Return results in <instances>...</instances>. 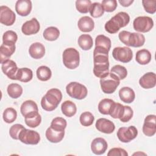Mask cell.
Listing matches in <instances>:
<instances>
[{
	"label": "cell",
	"mask_w": 156,
	"mask_h": 156,
	"mask_svg": "<svg viewBox=\"0 0 156 156\" xmlns=\"http://www.w3.org/2000/svg\"><path fill=\"white\" fill-rule=\"evenodd\" d=\"M119 2L121 4L122 6L123 7H129L130 6L133 2V0H122V1H119Z\"/></svg>",
	"instance_id": "obj_49"
},
{
	"label": "cell",
	"mask_w": 156,
	"mask_h": 156,
	"mask_svg": "<svg viewBox=\"0 0 156 156\" xmlns=\"http://www.w3.org/2000/svg\"><path fill=\"white\" fill-rule=\"evenodd\" d=\"M111 40L108 37L104 35H99L95 39V48L94 50L108 54L111 48Z\"/></svg>",
	"instance_id": "obj_15"
},
{
	"label": "cell",
	"mask_w": 156,
	"mask_h": 156,
	"mask_svg": "<svg viewBox=\"0 0 156 156\" xmlns=\"http://www.w3.org/2000/svg\"><path fill=\"white\" fill-rule=\"evenodd\" d=\"M110 73L116 76L119 80L124 79L127 75V69L124 66L120 65H116L113 66L112 68Z\"/></svg>",
	"instance_id": "obj_36"
},
{
	"label": "cell",
	"mask_w": 156,
	"mask_h": 156,
	"mask_svg": "<svg viewBox=\"0 0 156 156\" xmlns=\"http://www.w3.org/2000/svg\"><path fill=\"white\" fill-rule=\"evenodd\" d=\"M40 29V25L35 18L25 22L22 27L21 31L26 35H34L38 33Z\"/></svg>",
	"instance_id": "obj_16"
},
{
	"label": "cell",
	"mask_w": 156,
	"mask_h": 156,
	"mask_svg": "<svg viewBox=\"0 0 156 156\" xmlns=\"http://www.w3.org/2000/svg\"><path fill=\"white\" fill-rule=\"evenodd\" d=\"M47 140L53 143H57L60 142L64 138L65 130H57L52 129L51 127H49L45 133Z\"/></svg>",
	"instance_id": "obj_22"
},
{
	"label": "cell",
	"mask_w": 156,
	"mask_h": 156,
	"mask_svg": "<svg viewBox=\"0 0 156 156\" xmlns=\"http://www.w3.org/2000/svg\"><path fill=\"white\" fill-rule=\"evenodd\" d=\"M43 37L46 40L53 41L56 40L60 35V31L58 28L54 26L47 27L43 32Z\"/></svg>",
	"instance_id": "obj_33"
},
{
	"label": "cell",
	"mask_w": 156,
	"mask_h": 156,
	"mask_svg": "<svg viewBox=\"0 0 156 156\" xmlns=\"http://www.w3.org/2000/svg\"><path fill=\"white\" fill-rule=\"evenodd\" d=\"M18 69L16 63L10 59H8L1 63L2 71L12 80H16V76Z\"/></svg>",
	"instance_id": "obj_14"
},
{
	"label": "cell",
	"mask_w": 156,
	"mask_h": 156,
	"mask_svg": "<svg viewBox=\"0 0 156 156\" xmlns=\"http://www.w3.org/2000/svg\"><path fill=\"white\" fill-rule=\"evenodd\" d=\"M18 39L16 33L13 30H7L5 32L2 36V43L15 44Z\"/></svg>",
	"instance_id": "obj_43"
},
{
	"label": "cell",
	"mask_w": 156,
	"mask_h": 156,
	"mask_svg": "<svg viewBox=\"0 0 156 156\" xmlns=\"http://www.w3.org/2000/svg\"><path fill=\"white\" fill-rule=\"evenodd\" d=\"M67 126V122L65 119L62 117H56L54 118L51 123L50 127L57 130H65Z\"/></svg>",
	"instance_id": "obj_38"
},
{
	"label": "cell",
	"mask_w": 156,
	"mask_h": 156,
	"mask_svg": "<svg viewBox=\"0 0 156 156\" xmlns=\"http://www.w3.org/2000/svg\"><path fill=\"white\" fill-rule=\"evenodd\" d=\"M133 155H146V154L143 153V152H138L134 153Z\"/></svg>",
	"instance_id": "obj_50"
},
{
	"label": "cell",
	"mask_w": 156,
	"mask_h": 156,
	"mask_svg": "<svg viewBox=\"0 0 156 156\" xmlns=\"http://www.w3.org/2000/svg\"><path fill=\"white\" fill-rule=\"evenodd\" d=\"M91 5L90 0H77L76 1V7L81 13H87L89 12Z\"/></svg>",
	"instance_id": "obj_39"
},
{
	"label": "cell",
	"mask_w": 156,
	"mask_h": 156,
	"mask_svg": "<svg viewBox=\"0 0 156 156\" xmlns=\"http://www.w3.org/2000/svg\"><path fill=\"white\" fill-rule=\"evenodd\" d=\"M29 53L33 58L40 59L45 54V48L42 43L35 42L30 46Z\"/></svg>",
	"instance_id": "obj_23"
},
{
	"label": "cell",
	"mask_w": 156,
	"mask_h": 156,
	"mask_svg": "<svg viewBox=\"0 0 156 156\" xmlns=\"http://www.w3.org/2000/svg\"><path fill=\"white\" fill-rule=\"evenodd\" d=\"M137 135L138 130L133 126L128 127H120L117 132V136L119 140L122 143H129L135 139Z\"/></svg>",
	"instance_id": "obj_11"
},
{
	"label": "cell",
	"mask_w": 156,
	"mask_h": 156,
	"mask_svg": "<svg viewBox=\"0 0 156 156\" xmlns=\"http://www.w3.org/2000/svg\"><path fill=\"white\" fill-rule=\"evenodd\" d=\"M77 26L80 31L83 32H90L94 27V22L91 18L88 16H84L79 20Z\"/></svg>",
	"instance_id": "obj_24"
},
{
	"label": "cell",
	"mask_w": 156,
	"mask_h": 156,
	"mask_svg": "<svg viewBox=\"0 0 156 156\" xmlns=\"http://www.w3.org/2000/svg\"><path fill=\"white\" fill-rule=\"evenodd\" d=\"M20 141L26 144H37L40 141V134L34 130L24 128L19 135Z\"/></svg>",
	"instance_id": "obj_9"
},
{
	"label": "cell",
	"mask_w": 156,
	"mask_h": 156,
	"mask_svg": "<svg viewBox=\"0 0 156 156\" xmlns=\"http://www.w3.org/2000/svg\"><path fill=\"white\" fill-rule=\"evenodd\" d=\"M61 110L63 115L67 117L73 116L77 112L76 104L71 101H64L61 105Z\"/></svg>",
	"instance_id": "obj_30"
},
{
	"label": "cell",
	"mask_w": 156,
	"mask_h": 156,
	"mask_svg": "<svg viewBox=\"0 0 156 156\" xmlns=\"http://www.w3.org/2000/svg\"><path fill=\"white\" fill-rule=\"evenodd\" d=\"M120 80L119 79L111 73L104 77L100 79V85L102 91L106 94H112L115 91L117 87L119 85Z\"/></svg>",
	"instance_id": "obj_6"
},
{
	"label": "cell",
	"mask_w": 156,
	"mask_h": 156,
	"mask_svg": "<svg viewBox=\"0 0 156 156\" xmlns=\"http://www.w3.org/2000/svg\"><path fill=\"white\" fill-rule=\"evenodd\" d=\"M33 72L28 68H19L16 76V80L22 82H28L32 79Z\"/></svg>",
	"instance_id": "obj_29"
},
{
	"label": "cell",
	"mask_w": 156,
	"mask_h": 156,
	"mask_svg": "<svg viewBox=\"0 0 156 156\" xmlns=\"http://www.w3.org/2000/svg\"><path fill=\"white\" fill-rule=\"evenodd\" d=\"M26 124L32 128L38 127L41 122V117L38 112H34L29 113L24 117Z\"/></svg>",
	"instance_id": "obj_26"
},
{
	"label": "cell",
	"mask_w": 156,
	"mask_h": 156,
	"mask_svg": "<svg viewBox=\"0 0 156 156\" xmlns=\"http://www.w3.org/2000/svg\"><path fill=\"white\" fill-rule=\"evenodd\" d=\"M15 44L2 43L0 47V62L2 63L4 61L9 59L15 51Z\"/></svg>",
	"instance_id": "obj_21"
},
{
	"label": "cell",
	"mask_w": 156,
	"mask_h": 156,
	"mask_svg": "<svg viewBox=\"0 0 156 156\" xmlns=\"http://www.w3.org/2000/svg\"><path fill=\"white\" fill-rule=\"evenodd\" d=\"M143 132L147 136H152L156 132V116L155 115H147L144 121Z\"/></svg>",
	"instance_id": "obj_13"
},
{
	"label": "cell",
	"mask_w": 156,
	"mask_h": 156,
	"mask_svg": "<svg viewBox=\"0 0 156 156\" xmlns=\"http://www.w3.org/2000/svg\"><path fill=\"white\" fill-rule=\"evenodd\" d=\"M107 147V142L105 139L101 137L94 138L91 143V151L96 155H102L104 154Z\"/></svg>",
	"instance_id": "obj_18"
},
{
	"label": "cell",
	"mask_w": 156,
	"mask_h": 156,
	"mask_svg": "<svg viewBox=\"0 0 156 156\" xmlns=\"http://www.w3.org/2000/svg\"><path fill=\"white\" fill-rule=\"evenodd\" d=\"M15 13L9 7L5 5L0 7V22L5 26H9L13 24L15 21Z\"/></svg>",
	"instance_id": "obj_12"
},
{
	"label": "cell",
	"mask_w": 156,
	"mask_h": 156,
	"mask_svg": "<svg viewBox=\"0 0 156 156\" xmlns=\"http://www.w3.org/2000/svg\"><path fill=\"white\" fill-rule=\"evenodd\" d=\"M101 5L104 12H112L117 7V1L116 0H104L102 1Z\"/></svg>",
	"instance_id": "obj_45"
},
{
	"label": "cell",
	"mask_w": 156,
	"mask_h": 156,
	"mask_svg": "<svg viewBox=\"0 0 156 156\" xmlns=\"http://www.w3.org/2000/svg\"><path fill=\"white\" fill-rule=\"evenodd\" d=\"M25 127L20 124H15L11 126L9 129V135L14 140H19V135L21 130Z\"/></svg>",
	"instance_id": "obj_44"
},
{
	"label": "cell",
	"mask_w": 156,
	"mask_h": 156,
	"mask_svg": "<svg viewBox=\"0 0 156 156\" xmlns=\"http://www.w3.org/2000/svg\"><path fill=\"white\" fill-rule=\"evenodd\" d=\"M115 102L108 98H105L102 99L98 104V110L103 115H109L112 107Z\"/></svg>",
	"instance_id": "obj_32"
},
{
	"label": "cell",
	"mask_w": 156,
	"mask_h": 156,
	"mask_svg": "<svg viewBox=\"0 0 156 156\" xmlns=\"http://www.w3.org/2000/svg\"><path fill=\"white\" fill-rule=\"evenodd\" d=\"M133 26L136 31L146 33L152 29L154 26V21L149 16H138L133 20Z\"/></svg>",
	"instance_id": "obj_8"
},
{
	"label": "cell",
	"mask_w": 156,
	"mask_h": 156,
	"mask_svg": "<svg viewBox=\"0 0 156 156\" xmlns=\"http://www.w3.org/2000/svg\"><path fill=\"white\" fill-rule=\"evenodd\" d=\"M142 4L145 11L150 14L155 13L156 11L155 5L156 1H147V0H143Z\"/></svg>",
	"instance_id": "obj_47"
},
{
	"label": "cell",
	"mask_w": 156,
	"mask_h": 156,
	"mask_svg": "<svg viewBox=\"0 0 156 156\" xmlns=\"http://www.w3.org/2000/svg\"><path fill=\"white\" fill-rule=\"evenodd\" d=\"M152 58V55L149 51L146 49H142L136 53L135 60L138 63L142 65L148 64Z\"/></svg>",
	"instance_id": "obj_27"
},
{
	"label": "cell",
	"mask_w": 156,
	"mask_h": 156,
	"mask_svg": "<svg viewBox=\"0 0 156 156\" xmlns=\"http://www.w3.org/2000/svg\"><path fill=\"white\" fill-rule=\"evenodd\" d=\"M17 117V112L13 108H7L3 112L2 118L4 121L8 124L14 122Z\"/></svg>",
	"instance_id": "obj_37"
},
{
	"label": "cell",
	"mask_w": 156,
	"mask_h": 156,
	"mask_svg": "<svg viewBox=\"0 0 156 156\" xmlns=\"http://www.w3.org/2000/svg\"><path fill=\"white\" fill-rule=\"evenodd\" d=\"M79 46L84 51L90 50L93 44L92 37L88 34H82L78 38Z\"/></svg>",
	"instance_id": "obj_31"
},
{
	"label": "cell",
	"mask_w": 156,
	"mask_h": 156,
	"mask_svg": "<svg viewBox=\"0 0 156 156\" xmlns=\"http://www.w3.org/2000/svg\"><path fill=\"white\" fill-rule=\"evenodd\" d=\"M62 60L63 65L67 68L69 69H74L79 65V52L74 48H66L63 52Z\"/></svg>",
	"instance_id": "obj_5"
},
{
	"label": "cell",
	"mask_w": 156,
	"mask_h": 156,
	"mask_svg": "<svg viewBox=\"0 0 156 156\" xmlns=\"http://www.w3.org/2000/svg\"><path fill=\"white\" fill-rule=\"evenodd\" d=\"M22 87L18 83H10L8 85L7 91L9 96L13 99H17L20 98L23 93Z\"/></svg>",
	"instance_id": "obj_34"
},
{
	"label": "cell",
	"mask_w": 156,
	"mask_h": 156,
	"mask_svg": "<svg viewBox=\"0 0 156 156\" xmlns=\"http://www.w3.org/2000/svg\"><path fill=\"white\" fill-rule=\"evenodd\" d=\"M32 7V2L30 0H18L15 4V10L21 16H26L29 15Z\"/></svg>",
	"instance_id": "obj_19"
},
{
	"label": "cell",
	"mask_w": 156,
	"mask_h": 156,
	"mask_svg": "<svg viewBox=\"0 0 156 156\" xmlns=\"http://www.w3.org/2000/svg\"><path fill=\"white\" fill-rule=\"evenodd\" d=\"M62 99V93L57 88L49 90L41 98V105L43 109L48 112L55 110Z\"/></svg>",
	"instance_id": "obj_2"
},
{
	"label": "cell",
	"mask_w": 156,
	"mask_h": 156,
	"mask_svg": "<svg viewBox=\"0 0 156 156\" xmlns=\"http://www.w3.org/2000/svg\"><path fill=\"white\" fill-rule=\"evenodd\" d=\"M112 55L116 60L122 63H128L133 58L132 49L126 46L115 48L112 51Z\"/></svg>",
	"instance_id": "obj_10"
},
{
	"label": "cell",
	"mask_w": 156,
	"mask_h": 156,
	"mask_svg": "<svg viewBox=\"0 0 156 156\" xmlns=\"http://www.w3.org/2000/svg\"><path fill=\"white\" fill-rule=\"evenodd\" d=\"M118 37L123 44L128 46L138 48L142 46L145 43V37L140 33L122 30L119 32Z\"/></svg>",
	"instance_id": "obj_4"
},
{
	"label": "cell",
	"mask_w": 156,
	"mask_h": 156,
	"mask_svg": "<svg viewBox=\"0 0 156 156\" xmlns=\"http://www.w3.org/2000/svg\"><path fill=\"white\" fill-rule=\"evenodd\" d=\"M20 112L24 117L32 112H38L37 104L32 100H27L21 104Z\"/></svg>",
	"instance_id": "obj_28"
},
{
	"label": "cell",
	"mask_w": 156,
	"mask_h": 156,
	"mask_svg": "<svg viewBox=\"0 0 156 156\" xmlns=\"http://www.w3.org/2000/svg\"><path fill=\"white\" fill-rule=\"evenodd\" d=\"M119 96L123 102L130 104L134 101L135 98V94L133 89L131 88L124 87L119 90Z\"/></svg>",
	"instance_id": "obj_25"
},
{
	"label": "cell",
	"mask_w": 156,
	"mask_h": 156,
	"mask_svg": "<svg viewBox=\"0 0 156 156\" xmlns=\"http://www.w3.org/2000/svg\"><path fill=\"white\" fill-rule=\"evenodd\" d=\"M140 85L144 89L154 88L156 85V75L153 72L144 74L139 80Z\"/></svg>",
	"instance_id": "obj_20"
},
{
	"label": "cell",
	"mask_w": 156,
	"mask_h": 156,
	"mask_svg": "<svg viewBox=\"0 0 156 156\" xmlns=\"http://www.w3.org/2000/svg\"><path fill=\"white\" fill-rule=\"evenodd\" d=\"M89 12L91 16L93 18H99L103 15L104 10L101 3L94 2L91 4Z\"/></svg>",
	"instance_id": "obj_41"
},
{
	"label": "cell",
	"mask_w": 156,
	"mask_h": 156,
	"mask_svg": "<svg viewBox=\"0 0 156 156\" xmlns=\"http://www.w3.org/2000/svg\"><path fill=\"white\" fill-rule=\"evenodd\" d=\"M133 115V112L132 108L129 106L124 105V111H123L122 116L119 119L122 122H127L132 119Z\"/></svg>",
	"instance_id": "obj_46"
},
{
	"label": "cell",
	"mask_w": 156,
	"mask_h": 156,
	"mask_svg": "<svg viewBox=\"0 0 156 156\" xmlns=\"http://www.w3.org/2000/svg\"><path fill=\"white\" fill-rule=\"evenodd\" d=\"M94 120V117L90 112H83L79 118V121L83 126L88 127L93 124Z\"/></svg>",
	"instance_id": "obj_40"
},
{
	"label": "cell",
	"mask_w": 156,
	"mask_h": 156,
	"mask_svg": "<svg viewBox=\"0 0 156 156\" xmlns=\"http://www.w3.org/2000/svg\"><path fill=\"white\" fill-rule=\"evenodd\" d=\"M130 21V16L126 12H120L106 22L105 29L109 34H116L121 28L127 26Z\"/></svg>",
	"instance_id": "obj_3"
},
{
	"label": "cell",
	"mask_w": 156,
	"mask_h": 156,
	"mask_svg": "<svg viewBox=\"0 0 156 156\" xmlns=\"http://www.w3.org/2000/svg\"><path fill=\"white\" fill-rule=\"evenodd\" d=\"M95 127L99 132L107 134L113 133L115 129L114 123L110 120L104 118H99L96 121Z\"/></svg>",
	"instance_id": "obj_17"
},
{
	"label": "cell",
	"mask_w": 156,
	"mask_h": 156,
	"mask_svg": "<svg viewBox=\"0 0 156 156\" xmlns=\"http://www.w3.org/2000/svg\"><path fill=\"white\" fill-rule=\"evenodd\" d=\"M93 73L99 78L105 77L109 73L108 54L93 51Z\"/></svg>",
	"instance_id": "obj_1"
},
{
	"label": "cell",
	"mask_w": 156,
	"mask_h": 156,
	"mask_svg": "<svg viewBox=\"0 0 156 156\" xmlns=\"http://www.w3.org/2000/svg\"><path fill=\"white\" fill-rule=\"evenodd\" d=\"M124 111V105L120 103L115 102L112 107L109 115L114 119H120Z\"/></svg>",
	"instance_id": "obj_42"
},
{
	"label": "cell",
	"mask_w": 156,
	"mask_h": 156,
	"mask_svg": "<svg viewBox=\"0 0 156 156\" xmlns=\"http://www.w3.org/2000/svg\"><path fill=\"white\" fill-rule=\"evenodd\" d=\"M37 78L41 81H47L52 76L51 69L46 66H41L38 68L36 71Z\"/></svg>",
	"instance_id": "obj_35"
},
{
	"label": "cell",
	"mask_w": 156,
	"mask_h": 156,
	"mask_svg": "<svg viewBox=\"0 0 156 156\" xmlns=\"http://www.w3.org/2000/svg\"><path fill=\"white\" fill-rule=\"evenodd\" d=\"M67 94L71 98L81 100L86 98L88 93L87 87L77 82H71L66 87Z\"/></svg>",
	"instance_id": "obj_7"
},
{
	"label": "cell",
	"mask_w": 156,
	"mask_h": 156,
	"mask_svg": "<svg viewBox=\"0 0 156 156\" xmlns=\"http://www.w3.org/2000/svg\"><path fill=\"white\" fill-rule=\"evenodd\" d=\"M108 156H127L128 153L127 151L120 147H113L108 151L107 153Z\"/></svg>",
	"instance_id": "obj_48"
}]
</instances>
